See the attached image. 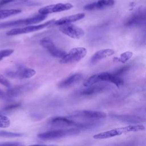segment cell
<instances>
[{
  "label": "cell",
  "mask_w": 146,
  "mask_h": 146,
  "mask_svg": "<svg viewBox=\"0 0 146 146\" xmlns=\"http://www.w3.org/2000/svg\"><path fill=\"white\" fill-rule=\"evenodd\" d=\"M69 117L71 118L80 117L87 119V120H96L106 118L107 114L105 112L99 111L80 110L74 112Z\"/></svg>",
  "instance_id": "obj_7"
},
{
  "label": "cell",
  "mask_w": 146,
  "mask_h": 146,
  "mask_svg": "<svg viewBox=\"0 0 146 146\" xmlns=\"http://www.w3.org/2000/svg\"><path fill=\"white\" fill-rule=\"evenodd\" d=\"M146 23V9L136 11L129 16L125 21L124 26L127 27L141 26Z\"/></svg>",
  "instance_id": "obj_10"
},
{
  "label": "cell",
  "mask_w": 146,
  "mask_h": 146,
  "mask_svg": "<svg viewBox=\"0 0 146 146\" xmlns=\"http://www.w3.org/2000/svg\"><path fill=\"white\" fill-rule=\"evenodd\" d=\"M132 55L133 53L131 51H128L124 52L120 55V58L118 59V60L121 63H125L131 58Z\"/></svg>",
  "instance_id": "obj_23"
},
{
  "label": "cell",
  "mask_w": 146,
  "mask_h": 146,
  "mask_svg": "<svg viewBox=\"0 0 146 146\" xmlns=\"http://www.w3.org/2000/svg\"><path fill=\"white\" fill-rule=\"evenodd\" d=\"M14 52L13 49H3L0 50V61L2 60L4 58L7 57L11 55Z\"/></svg>",
  "instance_id": "obj_26"
},
{
  "label": "cell",
  "mask_w": 146,
  "mask_h": 146,
  "mask_svg": "<svg viewBox=\"0 0 146 146\" xmlns=\"http://www.w3.org/2000/svg\"><path fill=\"white\" fill-rule=\"evenodd\" d=\"M73 7V5L69 3H57L54 5H50L48 6H46L40 8L38 12L40 14L42 15H47L51 13H58L66 10H70Z\"/></svg>",
  "instance_id": "obj_12"
},
{
  "label": "cell",
  "mask_w": 146,
  "mask_h": 146,
  "mask_svg": "<svg viewBox=\"0 0 146 146\" xmlns=\"http://www.w3.org/2000/svg\"><path fill=\"white\" fill-rule=\"evenodd\" d=\"M21 143L18 142H4L0 143V146H18L20 145Z\"/></svg>",
  "instance_id": "obj_29"
},
{
  "label": "cell",
  "mask_w": 146,
  "mask_h": 146,
  "mask_svg": "<svg viewBox=\"0 0 146 146\" xmlns=\"http://www.w3.org/2000/svg\"><path fill=\"white\" fill-rule=\"evenodd\" d=\"M29 0H0V7L13 2H27Z\"/></svg>",
  "instance_id": "obj_28"
},
{
  "label": "cell",
  "mask_w": 146,
  "mask_h": 146,
  "mask_svg": "<svg viewBox=\"0 0 146 146\" xmlns=\"http://www.w3.org/2000/svg\"><path fill=\"white\" fill-rule=\"evenodd\" d=\"M55 20L52 19L48 21L43 24H40L39 25H33V26H28L22 28H16L12 29L6 33V35L9 36H12V35H16L19 34H26L29 33H31L38 30H40L42 29H44L45 27L48 26H52Z\"/></svg>",
  "instance_id": "obj_6"
},
{
  "label": "cell",
  "mask_w": 146,
  "mask_h": 146,
  "mask_svg": "<svg viewBox=\"0 0 146 146\" xmlns=\"http://www.w3.org/2000/svg\"><path fill=\"white\" fill-rule=\"evenodd\" d=\"M83 78V75L80 73H76L71 75L60 81L58 84V87L60 88H65L70 87L79 82Z\"/></svg>",
  "instance_id": "obj_15"
},
{
  "label": "cell",
  "mask_w": 146,
  "mask_h": 146,
  "mask_svg": "<svg viewBox=\"0 0 146 146\" xmlns=\"http://www.w3.org/2000/svg\"><path fill=\"white\" fill-rule=\"evenodd\" d=\"M107 86L105 85H93L83 89L78 92V95L80 96H91L104 91L107 88Z\"/></svg>",
  "instance_id": "obj_17"
},
{
  "label": "cell",
  "mask_w": 146,
  "mask_h": 146,
  "mask_svg": "<svg viewBox=\"0 0 146 146\" xmlns=\"http://www.w3.org/2000/svg\"><path fill=\"white\" fill-rule=\"evenodd\" d=\"M87 51L84 47H75L69 51L60 60L62 64H69L78 62L87 54Z\"/></svg>",
  "instance_id": "obj_5"
},
{
  "label": "cell",
  "mask_w": 146,
  "mask_h": 146,
  "mask_svg": "<svg viewBox=\"0 0 146 146\" xmlns=\"http://www.w3.org/2000/svg\"><path fill=\"white\" fill-rule=\"evenodd\" d=\"M115 53L114 50L110 48L102 49L96 51L91 58L90 63L92 64H95L99 60L106 58L108 56H112Z\"/></svg>",
  "instance_id": "obj_18"
},
{
  "label": "cell",
  "mask_w": 146,
  "mask_h": 146,
  "mask_svg": "<svg viewBox=\"0 0 146 146\" xmlns=\"http://www.w3.org/2000/svg\"><path fill=\"white\" fill-rule=\"evenodd\" d=\"M39 43L44 48L51 56L55 58L62 59L66 54L64 50L57 47L50 38H44L40 40Z\"/></svg>",
  "instance_id": "obj_8"
},
{
  "label": "cell",
  "mask_w": 146,
  "mask_h": 146,
  "mask_svg": "<svg viewBox=\"0 0 146 146\" xmlns=\"http://www.w3.org/2000/svg\"><path fill=\"white\" fill-rule=\"evenodd\" d=\"M0 84H2L3 86H5L8 88H10L11 86V83L9 81V80H7V78L4 75L1 74H0Z\"/></svg>",
  "instance_id": "obj_27"
},
{
  "label": "cell",
  "mask_w": 146,
  "mask_h": 146,
  "mask_svg": "<svg viewBox=\"0 0 146 146\" xmlns=\"http://www.w3.org/2000/svg\"><path fill=\"white\" fill-rule=\"evenodd\" d=\"M10 121L9 119L3 114H0V127L7 128L9 127Z\"/></svg>",
  "instance_id": "obj_24"
},
{
  "label": "cell",
  "mask_w": 146,
  "mask_h": 146,
  "mask_svg": "<svg viewBox=\"0 0 146 146\" xmlns=\"http://www.w3.org/2000/svg\"><path fill=\"white\" fill-rule=\"evenodd\" d=\"M18 146H25V145H18ZM27 146H57L55 145H43V144H34V145H30Z\"/></svg>",
  "instance_id": "obj_31"
},
{
  "label": "cell",
  "mask_w": 146,
  "mask_h": 146,
  "mask_svg": "<svg viewBox=\"0 0 146 146\" xmlns=\"http://www.w3.org/2000/svg\"><path fill=\"white\" fill-rule=\"evenodd\" d=\"M46 18V15H42L39 14L38 15H36L35 16L29 17L25 19H21L12 21H7L5 22H1L0 29L33 25V24L39 23L43 21L44 19H45Z\"/></svg>",
  "instance_id": "obj_4"
},
{
  "label": "cell",
  "mask_w": 146,
  "mask_h": 146,
  "mask_svg": "<svg viewBox=\"0 0 146 146\" xmlns=\"http://www.w3.org/2000/svg\"><path fill=\"white\" fill-rule=\"evenodd\" d=\"M36 74V71L35 70L19 66L15 70H8L6 72V74L10 78H18V79H29L33 76H34Z\"/></svg>",
  "instance_id": "obj_9"
},
{
  "label": "cell",
  "mask_w": 146,
  "mask_h": 146,
  "mask_svg": "<svg viewBox=\"0 0 146 146\" xmlns=\"http://www.w3.org/2000/svg\"><path fill=\"white\" fill-rule=\"evenodd\" d=\"M24 134L19 132L1 131H0V137H18L23 136Z\"/></svg>",
  "instance_id": "obj_22"
},
{
  "label": "cell",
  "mask_w": 146,
  "mask_h": 146,
  "mask_svg": "<svg viewBox=\"0 0 146 146\" xmlns=\"http://www.w3.org/2000/svg\"><path fill=\"white\" fill-rule=\"evenodd\" d=\"M21 12L20 9H5L0 10V19L6 18L11 15L19 14Z\"/></svg>",
  "instance_id": "obj_20"
},
{
  "label": "cell",
  "mask_w": 146,
  "mask_h": 146,
  "mask_svg": "<svg viewBox=\"0 0 146 146\" xmlns=\"http://www.w3.org/2000/svg\"><path fill=\"white\" fill-rule=\"evenodd\" d=\"M24 88L23 86H16L13 88H10L7 91V92L6 93V98H13L15 96H17L21 94V92L23 91Z\"/></svg>",
  "instance_id": "obj_19"
},
{
  "label": "cell",
  "mask_w": 146,
  "mask_h": 146,
  "mask_svg": "<svg viewBox=\"0 0 146 146\" xmlns=\"http://www.w3.org/2000/svg\"><path fill=\"white\" fill-rule=\"evenodd\" d=\"M21 106V103L19 102L11 103L3 107L1 110V111L3 113L5 112H9L19 108Z\"/></svg>",
  "instance_id": "obj_21"
},
{
  "label": "cell",
  "mask_w": 146,
  "mask_h": 146,
  "mask_svg": "<svg viewBox=\"0 0 146 146\" xmlns=\"http://www.w3.org/2000/svg\"><path fill=\"white\" fill-rule=\"evenodd\" d=\"M59 29L65 35L74 39H80L84 35V31L82 29L72 24L62 25Z\"/></svg>",
  "instance_id": "obj_11"
},
{
  "label": "cell",
  "mask_w": 146,
  "mask_h": 146,
  "mask_svg": "<svg viewBox=\"0 0 146 146\" xmlns=\"http://www.w3.org/2000/svg\"><path fill=\"white\" fill-rule=\"evenodd\" d=\"M130 67H131V66L129 65L121 67V68H119L118 70H116L115 72H113L112 73V74L115 76L119 77L120 76L122 75L123 74H124L126 72H127L129 70Z\"/></svg>",
  "instance_id": "obj_25"
},
{
  "label": "cell",
  "mask_w": 146,
  "mask_h": 146,
  "mask_svg": "<svg viewBox=\"0 0 146 146\" xmlns=\"http://www.w3.org/2000/svg\"><path fill=\"white\" fill-rule=\"evenodd\" d=\"M6 97V93L4 92L2 90L0 89V99H2V98H5Z\"/></svg>",
  "instance_id": "obj_30"
},
{
  "label": "cell",
  "mask_w": 146,
  "mask_h": 146,
  "mask_svg": "<svg viewBox=\"0 0 146 146\" xmlns=\"http://www.w3.org/2000/svg\"><path fill=\"white\" fill-rule=\"evenodd\" d=\"M114 0H99L91 3H88L84 6V9L86 10H102L108 7L112 6L114 5Z\"/></svg>",
  "instance_id": "obj_14"
},
{
  "label": "cell",
  "mask_w": 146,
  "mask_h": 146,
  "mask_svg": "<svg viewBox=\"0 0 146 146\" xmlns=\"http://www.w3.org/2000/svg\"><path fill=\"white\" fill-rule=\"evenodd\" d=\"M101 82H108L115 84L117 87L122 85L124 83L123 80L120 77L115 76L112 74L107 72H103L90 76L83 82V85L88 87Z\"/></svg>",
  "instance_id": "obj_1"
},
{
  "label": "cell",
  "mask_w": 146,
  "mask_h": 146,
  "mask_svg": "<svg viewBox=\"0 0 146 146\" xmlns=\"http://www.w3.org/2000/svg\"><path fill=\"white\" fill-rule=\"evenodd\" d=\"M145 129V127L141 124L137 125H129L126 127L117 128L113 129H111L107 131L99 133L95 135L93 137L95 139H108L116 136L121 135L123 133L130 132H138L143 131Z\"/></svg>",
  "instance_id": "obj_2"
},
{
  "label": "cell",
  "mask_w": 146,
  "mask_h": 146,
  "mask_svg": "<svg viewBox=\"0 0 146 146\" xmlns=\"http://www.w3.org/2000/svg\"><path fill=\"white\" fill-rule=\"evenodd\" d=\"M80 131V130L76 128L59 129L39 133L38 137L42 140H50L60 139L68 136L76 135L79 134Z\"/></svg>",
  "instance_id": "obj_3"
},
{
  "label": "cell",
  "mask_w": 146,
  "mask_h": 146,
  "mask_svg": "<svg viewBox=\"0 0 146 146\" xmlns=\"http://www.w3.org/2000/svg\"><path fill=\"white\" fill-rule=\"evenodd\" d=\"M85 17L84 13H78L74 15H71L67 17H64L60 18L56 21H55L52 26H62L64 25L70 24L72 22H76L77 21L83 19Z\"/></svg>",
  "instance_id": "obj_16"
},
{
  "label": "cell",
  "mask_w": 146,
  "mask_h": 146,
  "mask_svg": "<svg viewBox=\"0 0 146 146\" xmlns=\"http://www.w3.org/2000/svg\"><path fill=\"white\" fill-rule=\"evenodd\" d=\"M48 124L56 127H72L75 128L76 121H74L72 118L68 117L58 116L51 118L48 120Z\"/></svg>",
  "instance_id": "obj_13"
}]
</instances>
